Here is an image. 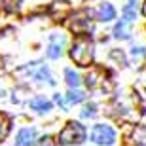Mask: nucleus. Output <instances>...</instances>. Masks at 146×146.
<instances>
[{"mask_svg":"<svg viewBox=\"0 0 146 146\" xmlns=\"http://www.w3.org/2000/svg\"><path fill=\"white\" fill-rule=\"evenodd\" d=\"M63 44H55L53 40H49V48H48V57H51V59H57V57H61V53H63Z\"/></svg>","mask_w":146,"mask_h":146,"instance_id":"9d476101","label":"nucleus"},{"mask_svg":"<svg viewBox=\"0 0 146 146\" xmlns=\"http://www.w3.org/2000/svg\"><path fill=\"white\" fill-rule=\"evenodd\" d=\"M114 15H116V10L112 8V4H108V2L101 4V8L97 11L99 21H110V19H114Z\"/></svg>","mask_w":146,"mask_h":146,"instance_id":"423d86ee","label":"nucleus"},{"mask_svg":"<svg viewBox=\"0 0 146 146\" xmlns=\"http://www.w3.org/2000/svg\"><path fill=\"white\" fill-rule=\"evenodd\" d=\"M31 108L36 110V112H48V110H51V103L46 101L44 97H36L31 101Z\"/></svg>","mask_w":146,"mask_h":146,"instance_id":"6e6552de","label":"nucleus"},{"mask_svg":"<svg viewBox=\"0 0 146 146\" xmlns=\"http://www.w3.org/2000/svg\"><path fill=\"white\" fill-rule=\"evenodd\" d=\"M70 57L74 59V63L78 66H89V63L93 59V42L87 34L76 36L70 49Z\"/></svg>","mask_w":146,"mask_h":146,"instance_id":"f257e3e1","label":"nucleus"},{"mask_svg":"<svg viewBox=\"0 0 146 146\" xmlns=\"http://www.w3.org/2000/svg\"><path fill=\"white\" fill-rule=\"evenodd\" d=\"M129 23H125V21H119L118 25H116V29H114V36L116 38H129V27H127Z\"/></svg>","mask_w":146,"mask_h":146,"instance_id":"9b49d317","label":"nucleus"},{"mask_svg":"<svg viewBox=\"0 0 146 146\" xmlns=\"http://www.w3.org/2000/svg\"><path fill=\"white\" fill-rule=\"evenodd\" d=\"M135 17H137V0H129L127 6L123 8V21L131 23L135 21Z\"/></svg>","mask_w":146,"mask_h":146,"instance_id":"0eeeda50","label":"nucleus"},{"mask_svg":"<svg viewBox=\"0 0 146 146\" xmlns=\"http://www.w3.org/2000/svg\"><path fill=\"white\" fill-rule=\"evenodd\" d=\"M82 116H84V118H91V116H95V110H93V106H87V108L82 112Z\"/></svg>","mask_w":146,"mask_h":146,"instance_id":"f3484780","label":"nucleus"},{"mask_svg":"<svg viewBox=\"0 0 146 146\" xmlns=\"http://www.w3.org/2000/svg\"><path fill=\"white\" fill-rule=\"evenodd\" d=\"M142 13H144V15H146V2H144V8H142Z\"/></svg>","mask_w":146,"mask_h":146,"instance_id":"a211bd4d","label":"nucleus"},{"mask_svg":"<svg viewBox=\"0 0 146 146\" xmlns=\"http://www.w3.org/2000/svg\"><path fill=\"white\" fill-rule=\"evenodd\" d=\"M144 53H146V49L141 48V46H139V48H133V49H131V55H133V57H135V55L139 57V55H144Z\"/></svg>","mask_w":146,"mask_h":146,"instance_id":"dca6fc26","label":"nucleus"},{"mask_svg":"<svg viewBox=\"0 0 146 146\" xmlns=\"http://www.w3.org/2000/svg\"><path fill=\"white\" fill-rule=\"evenodd\" d=\"M91 13L87 10H84V11H78L72 19V31H82V29H91Z\"/></svg>","mask_w":146,"mask_h":146,"instance_id":"20e7f679","label":"nucleus"},{"mask_svg":"<svg viewBox=\"0 0 146 146\" xmlns=\"http://www.w3.org/2000/svg\"><path fill=\"white\" fill-rule=\"evenodd\" d=\"M19 2H21V0H4L6 8H8V10H10V11L17 10V6H19Z\"/></svg>","mask_w":146,"mask_h":146,"instance_id":"2eb2a0df","label":"nucleus"},{"mask_svg":"<svg viewBox=\"0 0 146 146\" xmlns=\"http://www.w3.org/2000/svg\"><path fill=\"white\" fill-rule=\"evenodd\" d=\"M10 125H11L10 118H8L6 114H0V142L8 137V133H10Z\"/></svg>","mask_w":146,"mask_h":146,"instance_id":"1a4fd4ad","label":"nucleus"},{"mask_svg":"<svg viewBox=\"0 0 146 146\" xmlns=\"http://www.w3.org/2000/svg\"><path fill=\"white\" fill-rule=\"evenodd\" d=\"M38 146H55V141H53L49 135H46V137H42V139H40Z\"/></svg>","mask_w":146,"mask_h":146,"instance_id":"4468645a","label":"nucleus"},{"mask_svg":"<svg viewBox=\"0 0 146 146\" xmlns=\"http://www.w3.org/2000/svg\"><path fill=\"white\" fill-rule=\"evenodd\" d=\"M86 141V129L78 121H68L65 129L59 133V144L70 146V144H80Z\"/></svg>","mask_w":146,"mask_h":146,"instance_id":"f03ea898","label":"nucleus"},{"mask_svg":"<svg viewBox=\"0 0 146 146\" xmlns=\"http://www.w3.org/2000/svg\"><path fill=\"white\" fill-rule=\"evenodd\" d=\"M91 141L95 142V144H99V146H112L114 142H116V133H114L112 127L99 123V125L93 127Z\"/></svg>","mask_w":146,"mask_h":146,"instance_id":"7ed1b4c3","label":"nucleus"},{"mask_svg":"<svg viewBox=\"0 0 146 146\" xmlns=\"http://www.w3.org/2000/svg\"><path fill=\"white\" fill-rule=\"evenodd\" d=\"M80 101H84V93L72 89V91L68 93V103H80Z\"/></svg>","mask_w":146,"mask_h":146,"instance_id":"ddd939ff","label":"nucleus"},{"mask_svg":"<svg viewBox=\"0 0 146 146\" xmlns=\"http://www.w3.org/2000/svg\"><path fill=\"white\" fill-rule=\"evenodd\" d=\"M65 76H66V82H68V86H70V87H78V86H80V78H78V74H76L74 70L66 68Z\"/></svg>","mask_w":146,"mask_h":146,"instance_id":"f8f14e48","label":"nucleus"},{"mask_svg":"<svg viewBox=\"0 0 146 146\" xmlns=\"http://www.w3.org/2000/svg\"><path fill=\"white\" fill-rule=\"evenodd\" d=\"M34 141H36V131L33 127H25V129L19 131V135H17V146H33Z\"/></svg>","mask_w":146,"mask_h":146,"instance_id":"39448f33","label":"nucleus"}]
</instances>
